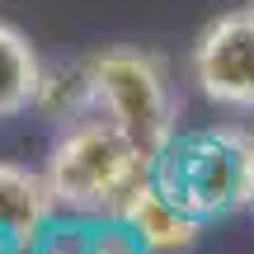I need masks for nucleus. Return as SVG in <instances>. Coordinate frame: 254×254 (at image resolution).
Listing matches in <instances>:
<instances>
[{
	"mask_svg": "<svg viewBox=\"0 0 254 254\" xmlns=\"http://www.w3.org/2000/svg\"><path fill=\"white\" fill-rule=\"evenodd\" d=\"M155 160L104 113H85V118L66 123L57 136L52 155H47V189H52L57 212H75V217H123L127 198L151 179Z\"/></svg>",
	"mask_w": 254,
	"mask_h": 254,
	"instance_id": "nucleus-1",
	"label": "nucleus"
},
{
	"mask_svg": "<svg viewBox=\"0 0 254 254\" xmlns=\"http://www.w3.org/2000/svg\"><path fill=\"white\" fill-rule=\"evenodd\" d=\"M85 75H90L94 113L113 118L151 160L174 141L179 99H174V85H170V66L155 52L104 47V52L85 57Z\"/></svg>",
	"mask_w": 254,
	"mask_h": 254,
	"instance_id": "nucleus-2",
	"label": "nucleus"
},
{
	"mask_svg": "<svg viewBox=\"0 0 254 254\" xmlns=\"http://www.w3.org/2000/svg\"><path fill=\"white\" fill-rule=\"evenodd\" d=\"M254 141L245 127H217V132L174 136L155 155V189L198 221L245 212V174H250Z\"/></svg>",
	"mask_w": 254,
	"mask_h": 254,
	"instance_id": "nucleus-3",
	"label": "nucleus"
},
{
	"mask_svg": "<svg viewBox=\"0 0 254 254\" xmlns=\"http://www.w3.org/2000/svg\"><path fill=\"white\" fill-rule=\"evenodd\" d=\"M193 85L207 104L221 109H254V9H231L217 14L207 28L198 33L189 57Z\"/></svg>",
	"mask_w": 254,
	"mask_h": 254,
	"instance_id": "nucleus-4",
	"label": "nucleus"
},
{
	"mask_svg": "<svg viewBox=\"0 0 254 254\" xmlns=\"http://www.w3.org/2000/svg\"><path fill=\"white\" fill-rule=\"evenodd\" d=\"M118 221L136 236V245L146 254H189L198 245V236H202V221L193 217V212H184L179 202H170L155 189V179H146L141 189L127 198Z\"/></svg>",
	"mask_w": 254,
	"mask_h": 254,
	"instance_id": "nucleus-5",
	"label": "nucleus"
},
{
	"mask_svg": "<svg viewBox=\"0 0 254 254\" xmlns=\"http://www.w3.org/2000/svg\"><path fill=\"white\" fill-rule=\"evenodd\" d=\"M52 212H57V202H52V189H47L43 174L0 160V240L33 250L47 236Z\"/></svg>",
	"mask_w": 254,
	"mask_h": 254,
	"instance_id": "nucleus-6",
	"label": "nucleus"
},
{
	"mask_svg": "<svg viewBox=\"0 0 254 254\" xmlns=\"http://www.w3.org/2000/svg\"><path fill=\"white\" fill-rule=\"evenodd\" d=\"M43 57L28 43V33H19L14 24L0 19V118L33 109L38 85H43Z\"/></svg>",
	"mask_w": 254,
	"mask_h": 254,
	"instance_id": "nucleus-7",
	"label": "nucleus"
},
{
	"mask_svg": "<svg viewBox=\"0 0 254 254\" xmlns=\"http://www.w3.org/2000/svg\"><path fill=\"white\" fill-rule=\"evenodd\" d=\"M33 109H43L47 118L57 123H75L85 113H94V94H90V75H85V62L71 66V71H43V85H38Z\"/></svg>",
	"mask_w": 254,
	"mask_h": 254,
	"instance_id": "nucleus-8",
	"label": "nucleus"
},
{
	"mask_svg": "<svg viewBox=\"0 0 254 254\" xmlns=\"http://www.w3.org/2000/svg\"><path fill=\"white\" fill-rule=\"evenodd\" d=\"M85 254H146L141 245H136L132 231H94L90 240H85Z\"/></svg>",
	"mask_w": 254,
	"mask_h": 254,
	"instance_id": "nucleus-9",
	"label": "nucleus"
},
{
	"mask_svg": "<svg viewBox=\"0 0 254 254\" xmlns=\"http://www.w3.org/2000/svg\"><path fill=\"white\" fill-rule=\"evenodd\" d=\"M47 254H85V240H52Z\"/></svg>",
	"mask_w": 254,
	"mask_h": 254,
	"instance_id": "nucleus-10",
	"label": "nucleus"
},
{
	"mask_svg": "<svg viewBox=\"0 0 254 254\" xmlns=\"http://www.w3.org/2000/svg\"><path fill=\"white\" fill-rule=\"evenodd\" d=\"M245 212L254 217V155H250V174H245Z\"/></svg>",
	"mask_w": 254,
	"mask_h": 254,
	"instance_id": "nucleus-11",
	"label": "nucleus"
},
{
	"mask_svg": "<svg viewBox=\"0 0 254 254\" xmlns=\"http://www.w3.org/2000/svg\"><path fill=\"white\" fill-rule=\"evenodd\" d=\"M245 132H250V141H254V109H250V123H245Z\"/></svg>",
	"mask_w": 254,
	"mask_h": 254,
	"instance_id": "nucleus-12",
	"label": "nucleus"
},
{
	"mask_svg": "<svg viewBox=\"0 0 254 254\" xmlns=\"http://www.w3.org/2000/svg\"><path fill=\"white\" fill-rule=\"evenodd\" d=\"M245 5H250V9H254V0H245Z\"/></svg>",
	"mask_w": 254,
	"mask_h": 254,
	"instance_id": "nucleus-13",
	"label": "nucleus"
}]
</instances>
